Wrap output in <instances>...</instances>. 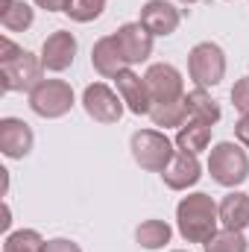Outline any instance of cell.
<instances>
[{
    "label": "cell",
    "mask_w": 249,
    "mask_h": 252,
    "mask_svg": "<svg viewBox=\"0 0 249 252\" xmlns=\"http://www.w3.org/2000/svg\"><path fill=\"white\" fill-rule=\"evenodd\" d=\"M220 208L208 193H190L176 205V223L187 244H208L217 235Z\"/></svg>",
    "instance_id": "1"
},
{
    "label": "cell",
    "mask_w": 249,
    "mask_h": 252,
    "mask_svg": "<svg viewBox=\"0 0 249 252\" xmlns=\"http://www.w3.org/2000/svg\"><path fill=\"white\" fill-rule=\"evenodd\" d=\"M208 170H211V179L226 185V188H238L249 179V158L247 153L232 144V141H223L211 150L208 156Z\"/></svg>",
    "instance_id": "2"
},
{
    "label": "cell",
    "mask_w": 249,
    "mask_h": 252,
    "mask_svg": "<svg viewBox=\"0 0 249 252\" xmlns=\"http://www.w3.org/2000/svg\"><path fill=\"white\" fill-rule=\"evenodd\" d=\"M129 147H132V158L144 170H156V173H164V167L176 156L173 141L164 132H156V129H138L132 135V144Z\"/></svg>",
    "instance_id": "3"
},
{
    "label": "cell",
    "mask_w": 249,
    "mask_h": 252,
    "mask_svg": "<svg viewBox=\"0 0 249 252\" xmlns=\"http://www.w3.org/2000/svg\"><path fill=\"white\" fill-rule=\"evenodd\" d=\"M187 73L196 88H211L226 76V53L214 41H202L187 53Z\"/></svg>",
    "instance_id": "4"
},
{
    "label": "cell",
    "mask_w": 249,
    "mask_h": 252,
    "mask_svg": "<svg viewBox=\"0 0 249 252\" xmlns=\"http://www.w3.org/2000/svg\"><path fill=\"white\" fill-rule=\"evenodd\" d=\"M73 106V88L62 79H41L30 91V109L38 118H62Z\"/></svg>",
    "instance_id": "5"
},
{
    "label": "cell",
    "mask_w": 249,
    "mask_h": 252,
    "mask_svg": "<svg viewBox=\"0 0 249 252\" xmlns=\"http://www.w3.org/2000/svg\"><path fill=\"white\" fill-rule=\"evenodd\" d=\"M82 106L88 112V118H94L97 124H118L124 115V100L121 94H115L106 82H94L85 88L82 94Z\"/></svg>",
    "instance_id": "6"
},
{
    "label": "cell",
    "mask_w": 249,
    "mask_h": 252,
    "mask_svg": "<svg viewBox=\"0 0 249 252\" xmlns=\"http://www.w3.org/2000/svg\"><path fill=\"white\" fill-rule=\"evenodd\" d=\"M38 76H41V62L30 50H24L12 62L0 64V79H3V88L6 91H32L41 82Z\"/></svg>",
    "instance_id": "7"
},
{
    "label": "cell",
    "mask_w": 249,
    "mask_h": 252,
    "mask_svg": "<svg viewBox=\"0 0 249 252\" xmlns=\"http://www.w3.org/2000/svg\"><path fill=\"white\" fill-rule=\"evenodd\" d=\"M144 82H147L153 103H176L185 97L182 94V73L173 64H153L144 73Z\"/></svg>",
    "instance_id": "8"
},
{
    "label": "cell",
    "mask_w": 249,
    "mask_h": 252,
    "mask_svg": "<svg viewBox=\"0 0 249 252\" xmlns=\"http://www.w3.org/2000/svg\"><path fill=\"white\" fill-rule=\"evenodd\" d=\"M150 35H170L179 27V9L167 0H147L138 21Z\"/></svg>",
    "instance_id": "9"
},
{
    "label": "cell",
    "mask_w": 249,
    "mask_h": 252,
    "mask_svg": "<svg viewBox=\"0 0 249 252\" xmlns=\"http://www.w3.org/2000/svg\"><path fill=\"white\" fill-rule=\"evenodd\" d=\"M115 41L124 53L126 64H138L144 59H150L153 53V35L141 27V24H124L118 32H115Z\"/></svg>",
    "instance_id": "10"
},
{
    "label": "cell",
    "mask_w": 249,
    "mask_h": 252,
    "mask_svg": "<svg viewBox=\"0 0 249 252\" xmlns=\"http://www.w3.org/2000/svg\"><path fill=\"white\" fill-rule=\"evenodd\" d=\"M32 150V129L18 118L0 121V153L6 158H24Z\"/></svg>",
    "instance_id": "11"
},
{
    "label": "cell",
    "mask_w": 249,
    "mask_h": 252,
    "mask_svg": "<svg viewBox=\"0 0 249 252\" xmlns=\"http://www.w3.org/2000/svg\"><path fill=\"white\" fill-rule=\"evenodd\" d=\"M76 56V38L64 30H56L53 35L44 38V47H41V64L47 70H64L73 64Z\"/></svg>",
    "instance_id": "12"
},
{
    "label": "cell",
    "mask_w": 249,
    "mask_h": 252,
    "mask_svg": "<svg viewBox=\"0 0 249 252\" xmlns=\"http://www.w3.org/2000/svg\"><path fill=\"white\" fill-rule=\"evenodd\" d=\"M115 79H118V94H121V100L126 103V109H129L132 115H150L153 100H150L147 82H144L138 73H132L129 67H126V70H121Z\"/></svg>",
    "instance_id": "13"
},
{
    "label": "cell",
    "mask_w": 249,
    "mask_h": 252,
    "mask_svg": "<svg viewBox=\"0 0 249 252\" xmlns=\"http://www.w3.org/2000/svg\"><path fill=\"white\" fill-rule=\"evenodd\" d=\"M202 167H199V161H196V156L193 153H185V150H179L173 158H170V164L164 167V185L173 190H185L190 185H196L199 182V173Z\"/></svg>",
    "instance_id": "14"
},
{
    "label": "cell",
    "mask_w": 249,
    "mask_h": 252,
    "mask_svg": "<svg viewBox=\"0 0 249 252\" xmlns=\"http://www.w3.org/2000/svg\"><path fill=\"white\" fill-rule=\"evenodd\" d=\"M91 64L100 76H118L121 70H126V59L115 41V35H106L91 47Z\"/></svg>",
    "instance_id": "15"
},
{
    "label": "cell",
    "mask_w": 249,
    "mask_h": 252,
    "mask_svg": "<svg viewBox=\"0 0 249 252\" xmlns=\"http://www.w3.org/2000/svg\"><path fill=\"white\" fill-rule=\"evenodd\" d=\"M220 223L226 229H235V232H244L249 226V196L241 190H232L223 196L220 202Z\"/></svg>",
    "instance_id": "16"
},
{
    "label": "cell",
    "mask_w": 249,
    "mask_h": 252,
    "mask_svg": "<svg viewBox=\"0 0 249 252\" xmlns=\"http://www.w3.org/2000/svg\"><path fill=\"white\" fill-rule=\"evenodd\" d=\"M208 141H211V124L190 118L185 126H179V135H176V147L179 150L196 156V153L208 150Z\"/></svg>",
    "instance_id": "17"
},
{
    "label": "cell",
    "mask_w": 249,
    "mask_h": 252,
    "mask_svg": "<svg viewBox=\"0 0 249 252\" xmlns=\"http://www.w3.org/2000/svg\"><path fill=\"white\" fill-rule=\"evenodd\" d=\"M32 9L24 0H0V24L12 32H24L32 27Z\"/></svg>",
    "instance_id": "18"
},
{
    "label": "cell",
    "mask_w": 249,
    "mask_h": 252,
    "mask_svg": "<svg viewBox=\"0 0 249 252\" xmlns=\"http://www.w3.org/2000/svg\"><path fill=\"white\" fill-rule=\"evenodd\" d=\"M185 109L190 118L205 121V124H217L220 121V106L205 94V88H193L185 94Z\"/></svg>",
    "instance_id": "19"
},
{
    "label": "cell",
    "mask_w": 249,
    "mask_h": 252,
    "mask_svg": "<svg viewBox=\"0 0 249 252\" xmlns=\"http://www.w3.org/2000/svg\"><path fill=\"white\" fill-rule=\"evenodd\" d=\"M170 226L164 223V220H144L141 226H138V232H135V238H138V244L144 247V250H161L164 244H170Z\"/></svg>",
    "instance_id": "20"
},
{
    "label": "cell",
    "mask_w": 249,
    "mask_h": 252,
    "mask_svg": "<svg viewBox=\"0 0 249 252\" xmlns=\"http://www.w3.org/2000/svg\"><path fill=\"white\" fill-rule=\"evenodd\" d=\"M44 250H47V241H44L35 229L12 232V235H6V241H3V252H44Z\"/></svg>",
    "instance_id": "21"
},
{
    "label": "cell",
    "mask_w": 249,
    "mask_h": 252,
    "mask_svg": "<svg viewBox=\"0 0 249 252\" xmlns=\"http://www.w3.org/2000/svg\"><path fill=\"white\" fill-rule=\"evenodd\" d=\"M185 97L182 100H176V103H153V109H150V118H153V124L156 126H185Z\"/></svg>",
    "instance_id": "22"
},
{
    "label": "cell",
    "mask_w": 249,
    "mask_h": 252,
    "mask_svg": "<svg viewBox=\"0 0 249 252\" xmlns=\"http://www.w3.org/2000/svg\"><path fill=\"white\" fill-rule=\"evenodd\" d=\"M205 252H247V238L235 229H223L205 244Z\"/></svg>",
    "instance_id": "23"
},
{
    "label": "cell",
    "mask_w": 249,
    "mask_h": 252,
    "mask_svg": "<svg viewBox=\"0 0 249 252\" xmlns=\"http://www.w3.org/2000/svg\"><path fill=\"white\" fill-rule=\"evenodd\" d=\"M103 9H106V3H103V0H73V3H70V9H67V15H70L73 21H79V24H88V21L100 18V15H103Z\"/></svg>",
    "instance_id": "24"
},
{
    "label": "cell",
    "mask_w": 249,
    "mask_h": 252,
    "mask_svg": "<svg viewBox=\"0 0 249 252\" xmlns=\"http://www.w3.org/2000/svg\"><path fill=\"white\" fill-rule=\"evenodd\" d=\"M232 103L241 115H249V76L238 79L235 88H232Z\"/></svg>",
    "instance_id": "25"
},
{
    "label": "cell",
    "mask_w": 249,
    "mask_h": 252,
    "mask_svg": "<svg viewBox=\"0 0 249 252\" xmlns=\"http://www.w3.org/2000/svg\"><path fill=\"white\" fill-rule=\"evenodd\" d=\"M24 50L18 47V44H12L9 38H0V64H6V62H12V59H18Z\"/></svg>",
    "instance_id": "26"
},
{
    "label": "cell",
    "mask_w": 249,
    "mask_h": 252,
    "mask_svg": "<svg viewBox=\"0 0 249 252\" xmlns=\"http://www.w3.org/2000/svg\"><path fill=\"white\" fill-rule=\"evenodd\" d=\"M44 252H82V250H79V244H73L67 238H56V241H47Z\"/></svg>",
    "instance_id": "27"
},
{
    "label": "cell",
    "mask_w": 249,
    "mask_h": 252,
    "mask_svg": "<svg viewBox=\"0 0 249 252\" xmlns=\"http://www.w3.org/2000/svg\"><path fill=\"white\" fill-rule=\"evenodd\" d=\"M35 3H38L41 9H47V12H67L73 0H35Z\"/></svg>",
    "instance_id": "28"
},
{
    "label": "cell",
    "mask_w": 249,
    "mask_h": 252,
    "mask_svg": "<svg viewBox=\"0 0 249 252\" xmlns=\"http://www.w3.org/2000/svg\"><path fill=\"white\" fill-rule=\"evenodd\" d=\"M235 135H238V141L249 150V115H244V118L235 124Z\"/></svg>",
    "instance_id": "29"
},
{
    "label": "cell",
    "mask_w": 249,
    "mask_h": 252,
    "mask_svg": "<svg viewBox=\"0 0 249 252\" xmlns=\"http://www.w3.org/2000/svg\"><path fill=\"white\" fill-rule=\"evenodd\" d=\"M182 3H196V0H182Z\"/></svg>",
    "instance_id": "30"
},
{
    "label": "cell",
    "mask_w": 249,
    "mask_h": 252,
    "mask_svg": "<svg viewBox=\"0 0 249 252\" xmlns=\"http://www.w3.org/2000/svg\"><path fill=\"white\" fill-rule=\"evenodd\" d=\"M103 3H106V0H103Z\"/></svg>",
    "instance_id": "31"
}]
</instances>
